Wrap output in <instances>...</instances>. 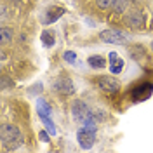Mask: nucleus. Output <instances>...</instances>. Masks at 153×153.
Masks as SVG:
<instances>
[{
    "label": "nucleus",
    "mask_w": 153,
    "mask_h": 153,
    "mask_svg": "<svg viewBox=\"0 0 153 153\" xmlns=\"http://www.w3.org/2000/svg\"><path fill=\"white\" fill-rule=\"evenodd\" d=\"M96 4H97L99 9L106 10V9H110V7H113L115 5V0H96Z\"/></svg>",
    "instance_id": "nucleus-16"
},
{
    "label": "nucleus",
    "mask_w": 153,
    "mask_h": 153,
    "mask_svg": "<svg viewBox=\"0 0 153 153\" xmlns=\"http://www.w3.org/2000/svg\"><path fill=\"white\" fill-rule=\"evenodd\" d=\"M131 2H132V0H115V5H113L115 12L122 14V12L129 7V4H131Z\"/></svg>",
    "instance_id": "nucleus-15"
},
{
    "label": "nucleus",
    "mask_w": 153,
    "mask_h": 153,
    "mask_svg": "<svg viewBox=\"0 0 153 153\" xmlns=\"http://www.w3.org/2000/svg\"><path fill=\"white\" fill-rule=\"evenodd\" d=\"M97 84H99V87L103 89V91H106V92H117L118 89H120V82L117 80V78H113V76L110 75H105V76H99L97 78Z\"/></svg>",
    "instance_id": "nucleus-6"
},
{
    "label": "nucleus",
    "mask_w": 153,
    "mask_h": 153,
    "mask_svg": "<svg viewBox=\"0 0 153 153\" xmlns=\"http://www.w3.org/2000/svg\"><path fill=\"white\" fill-rule=\"evenodd\" d=\"M99 38L105 42V44H124L127 42V35H124L120 30H103L99 33Z\"/></svg>",
    "instance_id": "nucleus-5"
},
{
    "label": "nucleus",
    "mask_w": 153,
    "mask_h": 153,
    "mask_svg": "<svg viewBox=\"0 0 153 153\" xmlns=\"http://www.w3.org/2000/svg\"><path fill=\"white\" fill-rule=\"evenodd\" d=\"M127 23H129V26H132V28L136 30H141L144 26V18H143V14L141 12H132L129 18H127Z\"/></svg>",
    "instance_id": "nucleus-11"
},
{
    "label": "nucleus",
    "mask_w": 153,
    "mask_h": 153,
    "mask_svg": "<svg viewBox=\"0 0 153 153\" xmlns=\"http://www.w3.org/2000/svg\"><path fill=\"white\" fill-rule=\"evenodd\" d=\"M63 14H65V9H63V7H51V9H47V12L44 14L45 18L42 19V23H44V25H51V23L57 21Z\"/></svg>",
    "instance_id": "nucleus-8"
},
{
    "label": "nucleus",
    "mask_w": 153,
    "mask_h": 153,
    "mask_svg": "<svg viewBox=\"0 0 153 153\" xmlns=\"http://www.w3.org/2000/svg\"><path fill=\"white\" fill-rule=\"evenodd\" d=\"M89 65H91L92 68H105L106 61H105L103 56H91L89 57Z\"/></svg>",
    "instance_id": "nucleus-14"
},
{
    "label": "nucleus",
    "mask_w": 153,
    "mask_h": 153,
    "mask_svg": "<svg viewBox=\"0 0 153 153\" xmlns=\"http://www.w3.org/2000/svg\"><path fill=\"white\" fill-rule=\"evenodd\" d=\"M40 136H42V139H44V141H47V139H49V136H47V134H45V132H44V131L40 132Z\"/></svg>",
    "instance_id": "nucleus-19"
},
{
    "label": "nucleus",
    "mask_w": 153,
    "mask_h": 153,
    "mask_svg": "<svg viewBox=\"0 0 153 153\" xmlns=\"http://www.w3.org/2000/svg\"><path fill=\"white\" fill-rule=\"evenodd\" d=\"M110 71L111 73H120L124 70V59L118 57L117 52H110Z\"/></svg>",
    "instance_id": "nucleus-9"
},
{
    "label": "nucleus",
    "mask_w": 153,
    "mask_h": 153,
    "mask_svg": "<svg viewBox=\"0 0 153 153\" xmlns=\"http://www.w3.org/2000/svg\"><path fill=\"white\" fill-rule=\"evenodd\" d=\"M12 85V80H10L9 76H2V89H7V87H10Z\"/></svg>",
    "instance_id": "nucleus-18"
},
{
    "label": "nucleus",
    "mask_w": 153,
    "mask_h": 153,
    "mask_svg": "<svg viewBox=\"0 0 153 153\" xmlns=\"http://www.w3.org/2000/svg\"><path fill=\"white\" fill-rule=\"evenodd\" d=\"M10 42H12V28L4 26V28L0 30V44L2 45H7Z\"/></svg>",
    "instance_id": "nucleus-12"
},
{
    "label": "nucleus",
    "mask_w": 153,
    "mask_h": 153,
    "mask_svg": "<svg viewBox=\"0 0 153 153\" xmlns=\"http://www.w3.org/2000/svg\"><path fill=\"white\" fill-rule=\"evenodd\" d=\"M37 108H38V117L42 118V122H44V125H45V129L49 131V134H56V125L52 124V122H51V118H49L51 106H49L44 99H38Z\"/></svg>",
    "instance_id": "nucleus-4"
},
{
    "label": "nucleus",
    "mask_w": 153,
    "mask_h": 153,
    "mask_svg": "<svg viewBox=\"0 0 153 153\" xmlns=\"http://www.w3.org/2000/svg\"><path fill=\"white\" fill-rule=\"evenodd\" d=\"M76 139H78L80 148H84V150L92 148V144L96 141V125L84 124V127H80L76 132Z\"/></svg>",
    "instance_id": "nucleus-3"
},
{
    "label": "nucleus",
    "mask_w": 153,
    "mask_h": 153,
    "mask_svg": "<svg viewBox=\"0 0 153 153\" xmlns=\"http://www.w3.org/2000/svg\"><path fill=\"white\" fill-rule=\"evenodd\" d=\"M75 52H71V51H66L65 52V61L66 63H75Z\"/></svg>",
    "instance_id": "nucleus-17"
},
{
    "label": "nucleus",
    "mask_w": 153,
    "mask_h": 153,
    "mask_svg": "<svg viewBox=\"0 0 153 153\" xmlns=\"http://www.w3.org/2000/svg\"><path fill=\"white\" fill-rule=\"evenodd\" d=\"M0 139H2V146L4 150L7 152H14L18 150L19 146L23 144V134L16 125L12 124H5L2 127V132H0Z\"/></svg>",
    "instance_id": "nucleus-1"
},
{
    "label": "nucleus",
    "mask_w": 153,
    "mask_h": 153,
    "mask_svg": "<svg viewBox=\"0 0 153 153\" xmlns=\"http://www.w3.org/2000/svg\"><path fill=\"white\" fill-rule=\"evenodd\" d=\"M152 91H153L152 84H143V85H139L134 91V101H144L148 96L152 94Z\"/></svg>",
    "instance_id": "nucleus-10"
},
{
    "label": "nucleus",
    "mask_w": 153,
    "mask_h": 153,
    "mask_svg": "<svg viewBox=\"0 0 153 153\" xmlns=\"http://www.w3.org/2000/svg\"><path fill=\"white\" fill-rule=\"evenodd\" d=\"M71 111H73L75 120L82 122V124L96 125V122L99 120V118L96 117V113L87 106V103H84V101H75V103H73V108H71Z\"/></svg>",
    "instance_id": "nucleus-2"
},
{
    "label": "nucleus",
    "mask_w": 153,
    "mask_h": 153,
    "mask_svg": "<svg viewBox=\"0 0 153 153\" xmlns=\"http://www.w3.org/2000/svg\"><path fill=\"white\" fill-rule=\"evenodd\" d=\"M40 37H42V42L45 44V47H52V45H54V42H56L54 33H52V31H49V30H44Z\"/></svg>",
    "instance_id": "nucleus-13"
},
{
    "label": "nucleus",
    "mask_w": 153,
    "mask_h": 153,
    "mask_svg": "<svg viewBox=\"0 0 153 153\" xmlns=\"http://www.w3.org/2000/svg\"><path fill=\"white\" fill-rule=\"evenodd\" d=\"M54 89H56L59 94H73V91H75V87H73V82L66 78V76H63V78H57L56 82H54Z\"/></svg>",
    "instance_id": "nucleus-7"
}]
</instances>
